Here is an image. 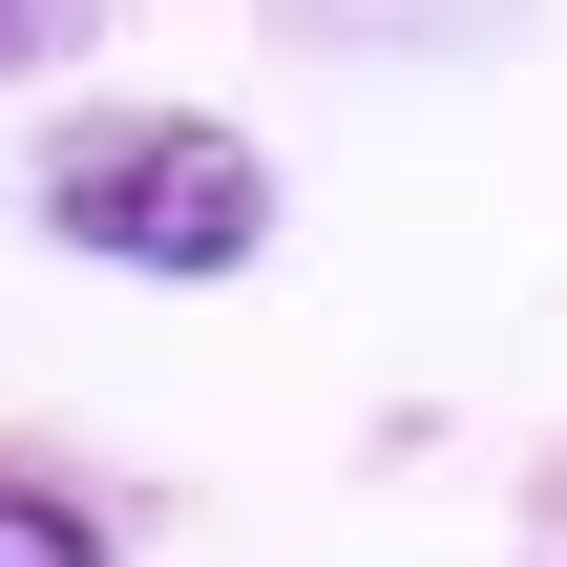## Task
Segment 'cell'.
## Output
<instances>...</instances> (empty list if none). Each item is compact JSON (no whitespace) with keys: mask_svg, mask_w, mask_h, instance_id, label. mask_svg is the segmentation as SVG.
<instances>
[{"mask_svg":"<svg viewBox=\"0 0 567 567\" xmlns=\"http://www.w3.org/2000/svg\"><path fill=\"white\" fill-rule=\"evenodd\" d=\"M21 210H42L84 274L210 295V274H252V252H274V147H252V126H210V105H84V126H42Z\"/></svg>","mask_w":567,"mask_h":567,"instance_id":"6da1fadb","label":"cell"},{"mask_svg":"<svg viewBox=\"0 0 567 567\" xmlns=\"http://www.w3.org/2000/svg\"><path fill=\"white\" fill-rule=\"evenodd\" d=\"M0 567H105V526H84L42 463H0Z\"/></svg>","mask_w":567,"mask_h":567,"instance_id":"7a4b0ae2","label":"cell"},{"mask_svg":"<svg viewBox=\"0 0 567 567\" xmlns=\"http://www.w3.org/2000/svg\"><path fill=\"white\" fill-rule=\"evenodd\" d=\"M0 42H21V0H0Z\"/></svg>","mask_w":567,"mask_h":567,"instance_id":"3957f363","label":"cell"}]
</instances>
